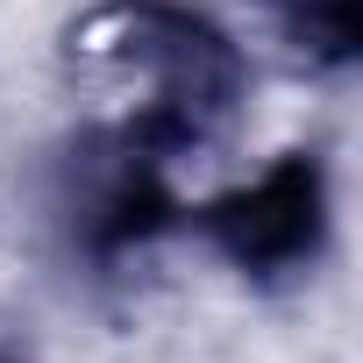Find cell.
I'll return each mask as SVG.
<instances>
[{"mask_svg":"<svg viewBox=\"0 0 363 363\" xmlns=\"http://www.w3.org/2000/svg\"><path fill=\"white\" fill-rule=\"evenodd\" d=\"M221 242L242 257V264H292L313 250V228H320V171L313 164H278L271 178H257L250 193H235L221 214H214Z\"/></svg>","mask_w":363,"mask_h":363,"instance_id":"6da1fadb","label":"cell"}]
</instances>
